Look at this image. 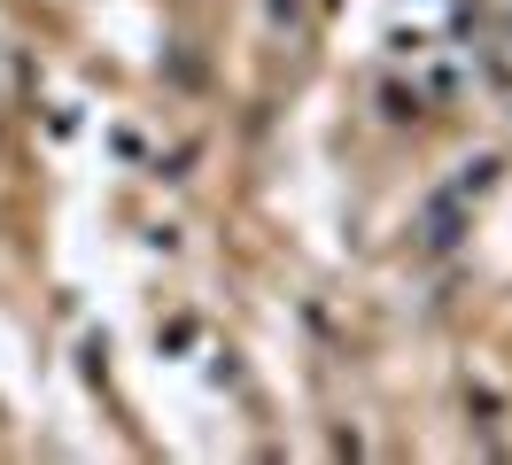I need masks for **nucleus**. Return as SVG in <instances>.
Returning <instances> with one entry per match:
<instances>
[{
    "label": "nucleus",
    "instance_id": "obj_1",
    "mask_svg": "<svg viewBox=\"0 0 512 465\" xmlns=\"http://www.w3.org/2000/svg\"><path fill=\"white\" fill-rule=\"evenodd\" d=\"M450 241H458V194L427 210V248H450Z\"/></svg>",
    "mask_w": 512,
    "mask_h": 465
}]
</instances>
